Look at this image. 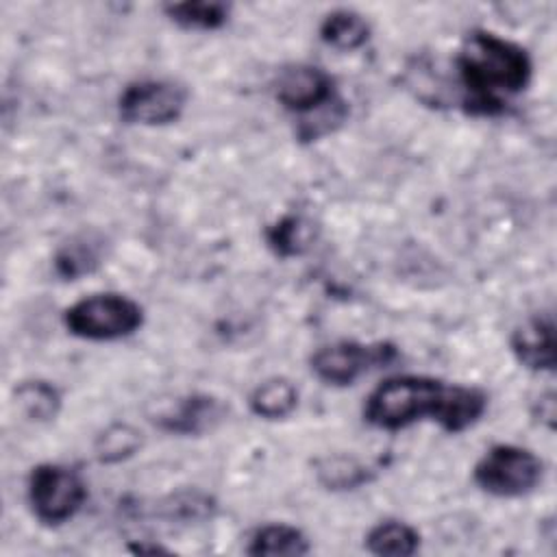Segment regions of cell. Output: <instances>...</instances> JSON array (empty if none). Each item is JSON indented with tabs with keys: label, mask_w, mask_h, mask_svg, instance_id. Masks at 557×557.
<instances>
[{
	"label": "cell",
	"mask_w": 557,
	"mask_h": 557,
	"mask_svg": "<svg viewBox=\"0 0 557 557\" xmlns=\"http://www.w3.org/2000/svg\"><path fill=\"white\" fill-rule=\"evenodd\" d=\"M485 409L487 394L479 387L444 383L424 374H398L370 392L363 418L383 431H400L429 418L448 433H461L476 424Z\"/></svg>",
	"instance_id": "cell-1"
},
{
	"label": "cell",
	"mask_w": 557,
	"mask_h": 557,
	"mask_svg": "<svg viewBox=\"0 0 557 557\" xmlns=\"http://www.w3.org/2000/svg\"><path fill=\"white\" fill-rule=\"evenodd\" d=\"M139 448H141V433L126 422L109 424L96 437V444H94V453L100 463H120L133 457Z\"/></svg>",
	"instance_id": "cell-20"
},
{
	"label": "cell",
	"mask_w": 557,
	"mask_h": 557,
	"mask_svg": "<svg viewBox=\"0 0 557 557\" xmlns=\"http://www.w3.org/2000/svg\"><path fill=\"white\" fill-rule=\"evenodd\" d=\"M274 94L283 109L300 115L315 109L320 111L339 100L333 76L326 70L309 63L283 67L276 76Z\"/></svg>",
	"instance_id": "cell-8"
},
{
	"label": "cell",
	"mask_w": 557,
	"mask_h": 557,
	"mask_svg": "<svg viewBox=\"0 0 557 557\" xmlns=\"http://www.w3.org/2000/svg\"><path fill=\"white\" fill-rule=\"evenodd\" d=\"M248 405L250 411L263 420H283L296 409L298 389L289 379L272 376L252 389Z\"/></svg>",
	"instance_id": "cell-13"
},
{
	"label": "cell",
	"mask_w": 557,
	"mask_h": 557,
	"mask_svg": "<svg viewBox=\"0 0 557 557\" xmlns=\"http://www.w3.org/2000/svg\"><path fill=\"white\" fill-rule=\"evenodd\" d=\"M165 15L183 28L215 30L226 24L231 7L224 2H174L163 7Z\"/></svg>",
	"instance_id": "cell-18"
},
{
	"label": "cell",
	"mask_w": 557,
	"mask_h": 557,
	"mask_svg": "<svg viewBox=\"0 0 557 557\" xmlns=\"http://www.w3.org/2000/svg\"><path fill=\"white\" fill-rule=\"evenodd\" d=\"M63 324L74 337L111 342L139 331L144 324V309L124 294H91L63 311Z\"/></svg>",
	"instance_id": "cell-3"
},
{
	"label": "cell",
	"mask_w": 557,
	"mask_h": 557,
	"mask_svg": "<svg viewBox=\"0 0 557 557\" xmlns=\"http://www.w3.org/2000/svg\"><path fill=\"white\" fill-rule=\"evenodd\" d=\"M226 416L220 398L209 394H189L172 403V407L157 416V424L176 435H202L215 429Z\"/></svg>",
	"instance_id": "cell-9"
},
{
	"label": "cell",
	"mask_w": 557,
	"mask_h": 557,
	"mask_svg": "<svg viewBox=\"0 0 557 557\" xmlns=\"http://www.w3.org/2000/svg\"><path fill=\"white\" fill-rule=\"evenodd\" d=\"M265 242L278 257H296L313 242V224L300 215H283L265 231Z\"/></svg>",
	"instance_id": "cell-19"
},
{
	"label": "cell",
	"mask_w": 557,
	"mask_h": 557,
	"mask_svg": "<svg viewBox=\"0 0 557 557\" xmlns=\"http://www.w3.org/2000/svg\"><path fill=\"white\" fill-rule=\"evenodd\" d=\"M511 352L518 363L533 372H550L555 368V324L550 313H537L524 320L511 333Z\"/></svg>",
	"instance_id": "cell-10"
},
{
	"label": "cell",
	"mask_w": 557,
	"mask_h": 557,
	"mask_svg": "<svg viewBox=\"0 0 557 557\" xmlns=\"http://www.w3.org/2000/svg\"><path fill=\"white\" fill-rule=\"evenodd\" d=\"M26 498L33 516L46 527L70 522L87 500L83 476L61 463H39L30 470Z\"/></svg>",
	"instance_id": "cell-5"
},
{
	"label": "cell",
	"mask_w": 557,
	"mask_h": 557,
	"mask_svg": "<svg viewBox=\"0 0 557 557\" xmlns=\"http://www.w3.org/2000/svg\"><path fill=\"white\" fill-rule=\"evenodd\" d=\"M315 479L322 487L333 492L357 490L372 479V470L350 455H326L315 463Z\"/></svg>",
	"instance_id": "cell-16"
},
{
	"label": "cell",
	"mask_w": 557,
	"mask_h": 557,
	"mask_svg": "<svg viewBox=\"0 0 557 557\" xmlns=\"http://www.w3.org/2000/svg\"><path fill=\"white\" fill-rule=\"evenodd\" d=\"M537 416H540V422H544L548 429L555 426V394L553 392H546L544 396H540Z\"/></svg>",
	"instance_id": "cell-21"
},
{
	"label": "cell",
	"mask_w": 557,
	"mask_h": 557,
	"mask_svg": "<svg viewBox=\"0 0 557 557\" xmlns=\"http://www.w3.org/2000/svg\"><path fill=\"white\" fill-rule=\"evenodd\" d=\"M366 548L372 555L409 557L420 548V533L407 522L385 520L368 531Z\"/></svg>",
	"instance_id": "cell-17"
},
{
	"label": "cell",
	"mask_w": 557,
	"mask_h": 557,
	"mask_svg": "<svg viewBox=\"0 0 557 557\" xmlns=\"http://www.w3.org/2000/svg\"><path fill=\"white\" fill-rule=\"evenodd\" d=\"M396 350L389 344H361V342H335L318 348L311 355V372L326 385L346 387L372 368L385 366L394 359Z\"/></svg>",
	"instance_id": "cell-7"
},
{
	"label": "cell",
	"mask_w": 557,
	"mask_h": 557,
	"mask_svg": "<svg viewBox=\"0 0 557 557\" xmlns=\"http://www.w3.org/2000/svg\"><path fill=\"white\" fill-rule=\"evenodd\" d=\"M309 550H311V544L307 535L300 529L285 522L259 527L252 533L246 548L248 555H289V557L307 555Z\"/></svg>",
	"instance_id": "cell-15"
},
{
	"label": "cell",
	"mask_w": 557,
	"mask_h": 557,
	"mask_svg": "<svg viewBox=\"0 0 557 557\" xmlns=\"http://www.w3.org/2000/svg\"><path fill=\"white\" fill-rule=\"evenodd\" d=\"M320 39L339 52H352L370 39V24L352 9H335L324 15Z\"/></svg>",
	"instance_id": "cell-12"
},
{
	"label": "cell",
	"mask_w": 557,
	"mask_h": 557,
	"mask_svg": "<svg viewBox=\"0 0 557 557\" xmlns=\"http://www.w3.org/2000/svg\"><path fill=\"white\" fill-rule=\"evenodd\" d=\"M104 239L96 233H81L67 239L54 255V270L59 276L74 281L94 272L102 263Z\"/></svg>",
	"instance_id": "cell-11"
},
{
	"label": "cell",
	"mask_w": 557,
	"mask_h": 557,
	"mask_svg": "<svg viewBox=\"0 0 557 557\" xmlns=\"http://www.w3.org/2000/svg\"><path fill=\"white\" fill-rule=\"evenodd\" d=\"M187 107V89L165 78H144L124 87L117 98L120 117L126 124L163 126L176 122Z\"/></svg>",
	"instance_id": "cell-6"
},
{
	"label": "cell",
	"mask_w": 557,
	"mask_h": 557,
	"mask_svg": "<svg viewBox=\"0 0 557 557\" xmlns=\"http://www.w3.org/2000/svg\"><path fill=\"white\" fill-rule=\"evenodd\" d=\"M542 459L516 444H496L474 463L472 479L485 494L498 498H520L542 483Z\"/></svg>",
	"instance_id": "cell-4"
},
{
	"label": "cell",
	"mask_w": 557,
	"mask_h": 557,
	"mask_svg": "<svg viewBox=\"0 0 557 557\" xmlns=\"http://www.w3.org/2000/svg\"><path fill=\"white\" fill-rule=\"evenodd\" d=\"M13 403L17 413H22L30 422H50L57 418L61 409V392L41 379L22 381L13 389Z\"/></svg>",
	"instance_id": "cell-14"
},
{
	"label": "cell",
	"mask_w": 557,
	"mask_h": 557,
	"mask_svg": "<svg viewBox=\"0 0 557 557\" xmlns=\"http://www.w3.org/2000/svg\"><path fill=\"white\" fill-rule=\"evenodd\" d=\"M455 63L466 91V111L474 115L500 113L505 96L522 91L533 76L529 52L490 30L468 33Z\"/></svg>",
	"instance_id": "cell-2"
}]
</instances>
